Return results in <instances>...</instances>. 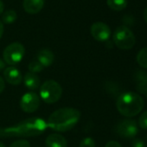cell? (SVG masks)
Listing matches in <instances>:
<instances>
[{
	"mask_svg": "<svg viewBox=\"0 0 147 147\" xmlns=\"http://www.w3.org/2000/svg\"><path fill=\"white\" fill-rule=\"evenodd\" d=\"M47 127V122L43 119L32 117L23 120L14 126L0 128V138L35 137L41 135Z\"/></svg>",
	"mask_w": 147,
	"mask_h": 147,
	"instance_id": "6da1fadb",
	"label": "cell"
},
{
	"mask_svg": "<svg viewBox=\"0 0 147 147\" xmlns=\"http://www.w3.org/2000/svg\"><path fill=\"white\" fill-rule=\"evenodd\" d=\"M81 119V112L72 108H63L53 112L47 126L56 132H68L73 129Z\"/></svg>",
	"mask_w": 147,
	"mask_h": 147,
	"instance_id": "7a4b0ae2",
	"label": "cell"
},
{
	"mask_svg": "<svg viewBox=\"0 0 147 147\" xmlns=\"http://www.w3.org/2000/svg\"><path fill=\"white\" fill-rule=\"evenodd\" d=\"M144 100L137 93L128 91L121 94L116 102V107L120 115L126 117H133L144 109Z\"/></svg>",
	"mask_w": 147,
	"mask_h": 147,
	"instance_id": "3957f363",
	"label": "cell"
},
{
	"mask_svg": "<svg viewBox=\"0 0 147 147\" xmlns=\"http://www.w3.org/2000/svg\"><path fill=\"white\" fill-rule=\"evenodd\" d=\"M62 95V86L55 80H47L40 86V97L46 103H55Z\"/></svg>",
	"mask_w": 147,
	"mask_h": 147,
	"instance_id": "277c9868",
	"label": "cell"
},
{
	"mask_svg": "<svg viewBox=\"0 0 147 147\" xmlns=\"http://www.w3.org/2000/svg\"><path fill=\"white\" fill-rule=\"evenodd\" d=\"M114 44L123 50H128L133 47L136 42V38L133 31L126 27L120 26L118 27L113 35Z\"/></svg>",
	"mask_w": 147,
	"mask_h": 147,
	"instance_id": "5b68a950",
	"label": "cell"
},
{
	"mask_svg": "<svg viewBox=\"0 0 147 147\" xmlns=\"http://www.w3.org/2000/svg\"><path fill=\"white\" fill-rule=\"evenodd\" d=\"M25 53L23 45L19 42H13L7 46L3 53V58L6 64L13 66L22 61Z\"/></svg>",
	"mask_w": 147,
	"mask_h": 147,
	"instance_id": "8992f818",
	"label": "cell"
},
{
	"mask_svg": "<svg viewBox=\"0 0 147 147\" xmlns=\"http://www.w3.org/2000/svg\"><path fill=\"white\" fill-rule=\"evenodd\" d=\"M117 134L123 138H133L139 132L138 123L131 119H126L120 121L116 127Z\"/></svg>",
	"mask_w": 147,
	"mask_h": 147,
	"instance_id": "52a82bcc",
	"label": "cell"
},
{
	"mask_svg": "<svg viewBox=\"0 0 147 147\" xmlns=\"http://www.w3.org/2000/svg\"><path fill=\"white\" fill-rule=\"evenodd\" d=\"M40 106V96L33 92L25 93L20 100V107L25 113H33L38 109Z\"/></svg>",
	"mask_w": 147,
	"mask_h": 147,
	"instance_id": "ba28073f",
	"label": "cell"
},
{
	"mask_svg": "<svg viewBox=\"0 0 147 147\" xmlns=\"http://www.w3.org/2000/svg\"><path fill=\"white\" fill-rule=\"evenodd\" d=\"M90 32L94 39L101 42L108 40L111 36L110 28L108 27V25L101 22H94L91 26Z\"/></svg>",
	"mask_w": 147,
	"mask_h": 147,
	"instance_id": "9c48e42d",
	"label": "cell"
},
{
	"mask_svg": "<svg viewBox=\"0 0 147 147\" xmlns=\"http://www.w3.org/2000/svg\"><path fill=\"white\" fill-rule=\"evenodd\" d=\"M3 78L5 81L11 85H18L23 81V76L20 71L15 66H9L3 71Z\"/></svg>",
	"mask_w": 147,
	"mask_h": 147,
	"instance_id": "30bf717a",
	"label": "cell"
},
{
	"mask_svg": "<svg viewBox=\"0 0 147 147\" xmlns=\"http://www.w3.org/2000/svg\"><path fill=\"white\" fill-rule=\"evenodd\" d=\"M24 10L29 14H36L42 10L44 5V0H23Z\"/></svg>",
	"mask_w": 147,
	"mask_h": 147,
	"instance_id": "8fae6325",
	"label": "cell"
},
{
	"mask_svg": "<svg viewBox=\"0 0 147 147\" xmlns=\"http://www.w3.org/2000/svg\"><path fill=\"white\" fill-rule=\"evenodd\" d=\"M36 60L38 62H40L43 67H48L50 66L54 60H55V55L52 53V51H50L49 49H42L38 52L37 55H36Z\"/></svg>",
	"mask_w": 147,
	"mask_h": 147,
	"instance_id": "7c38bea8",
	"label": "cell"
},
{
	"mask_svg": "<svg viewBox=\"0 0 147 147\" xmlns=\"http://www.w3.org/2000/svg\"><path fill=\"white\" fill-rule=\"evenodd\" d=\"M45 145L46 147H67L68 142L62 135L58 134H52L47 137Z\"/></svg>",
	"mask_w": 147,
	"mask_h": 147,
	"instance_id": "4fadbf2b",
	"label": "cell"
},
{
	"mask_svg": "<svg viewBox=\"0 0 147 147\" xmlns=\"http://www.w3.org/2000/svg\"><path fill=\"white\" fill-rule=\"evenodd\" d=\"M24 85L31 90H36L40 87V78L36 74V73H32V72H27L24 77L23 78Z\"/></svg>",
	"mask_w": 147,
	"mask_h": 147,
	"instance_id": "5bb4252c",
	"label": "cell"
},
{
	"mask_svg": "<svg viewBox=\"0 0 147 147\" xmlns=\"http://www.w3.org/2000/svg\"><path fill=\"white\" fill-rule=\"evenodd\" d=\"M108 7L114 11H121L127 6V0H107Z\"/></svg>",
	"mask_w": 147,
	"mask_h": 147,
	"instance_id": "9a60e30c",
	"label": "cell"
},
{
	"mask_svg": "<svg viewBox=\"0 0 147 147\" xmlns=\"http://www.w3.org/2000/svg\"><path fill=\"white\" fill-rule=\"evenodd\" d=\"M139 72L137 74V80L139 82L138 90L142 93L147 92V73L139 71Z\"/></svg>",
	"mask_w": 147,
	"mask_h": 147,
	"instance_id": "2e32d148",
	"label": "cell"
},
{
	"mask_svg": "<svg viewBox=\"0 0 147 147\" xmlns=\"http://www.w3.org/2000/svg\"><path fill=\"white\" fill-rule=\"evenodd\" d=\"M17 18L16 12L13 9H8L5 12L3 13L2 16V22H4L6 24H10L16 22Z\"/></svg>",
	"mask_w": 147,
	"mask_h": 147,
	"instance_id": "e0dca14e",
	"label": "cell"
},
{
	"mask_svg": "<svg viewBox=\"0 0 147 147\" xmlns=\"http://www.w3.org/2000/svg\"><path fill=\"white\" fill-rule=\"evenodd\" d=\"M137 62L139 65L147 69V47L142 48L137 55Z\"/></svg>",
	"mask_w": 147,
	"mask_h": 147,
	"instance_id": "ac0fdd59",
	"label": "cell"
},
{
	"mask_svg": "<svg viewBox=\"0 0 147 147\" xmlns=\"http://www.w3.org/2000/svg\"><path fill=\"white\" fill-rule=\"evenodd\" d=\"M28 68H29V72H32V73H39V72H41L42 70H43V66H42V65L40 63V62H38L37 60H33V61H31L29 64V65H28Z\"/></svg>",
	"mask_w": 147,
	"mask_h": 147,
	"instance_id": "d6986e66",
	"label": "cell"
},
{
	"mask_svg": "<svg viewBox=\"0 0 147 147\" xmlns=\"http://www.w3.org/2000/svg\"><path fill=\"white\" fill-rule=\"evenodd\" d=\"M80 147H95V141L93 138L87 137L81 140Z\"/></svg>",
	"mask_w": 147,
	"mask_h": 147,
	"instance_id": "ffe728a7",
	"label": "cell"
},
{
	"mask_svg": "<svg viewBox=\"0 0 147 147\" xmlns=\"http://www.w3.org/2000/svg\"><path fill=\"white\" fill-rule=\"evenodd\" d=\"M139 126L143 129H147V111L144 112L140 115L139 119Z\"/></svg>",
	"mask_w": 147,
	"mask_h": 147,
	"instance_id": "44dd1931",
	"label": "cell"
},
{
	"mask_svg": "<svg viewBox=\"0 0 147 147\" xmlns=\"http://www.w3.org/2000/svg\"><path fill=\"white\" fill-rule=\"evenodd\" d=\"M9 147H30V144L29 143V141L22 140L13 142Z\"/></svg>",
	"mask_w": 147,
	"mask_h": 147,
	"instance_id": "7402d4cb",
	"label": "cell"
},
{
	"mask_svg": "<svg viewBox=\"0 0 147 147\" xmlns=\"http://www.w3.org/2000/svg\"><path fill=\"white\" fill-rule=\"evenodd\" d=\"M133 147H146V143L140 139H136L133 141Z\"/></svg>",
	"mask_w": 147,
	"mask_h": 147,
	"instance_id": "603a6c76",
	"label": "cell"
},
{
	"mask_svg": "<svg viewBox=\"0 0 147 147\" xmlns=\"http://www.w3.org/2000/svg\"><path fill=\"white\" fill-rule=\"evenodd\" d=\"M105 147H122L121 145L117 141H109L107 143Z\"/></svg>",
	"mask_w": 147,
	"mask_h": 147,
	"instance_id": "cb8c5ba5",
	"label": "cell"
},
{
	"mask_svg": "<svg viewBox=\"0 0 147 147\" xmlns=\"http://www.w3.org/2000/svg\"><path fill=\"white\" fill-rule=\"evenodd\" d=\"M4 88H5V83H4V80H3V78L0 76V94L4 90Z\"/></svg>",
	"mask_w": 147,
	"mask_h": 147,
	"instance_id": "d4e9b609",
	"label": "cell"
},
{
	"mask_svg": "<svg viewBox=\"0 0 147 147\" xmlns=\"http://www.w3.org/2000/svg\"><path fill=\"white\" fill-rule=\"evenodd\" d=\"M5 66H6V63L4 62L3 59H0V71H3L5 69Z\"/></svg>",
	"mask_w": 147,
	"mask_h": 147,
	"instance_id": "484cf974",
	"label": "cell"
},
{
	"mask_svg": "<svg viewBox=\"0 0 147 147\" xmlns=\"http://www.w3.org/2000/svg\"><path fill=\"white\" fill-rule=\"evenodd\" d=\"M3 34V24L2 22V21H0V39L2 38Z\"/></svg>",
	"mask_w": 147,
	"mask_h": 147,
	"instance_id": "4316f807",
	"label": "cell"
},
{
	"mask_svg": "<svg viewBox=\"0 0 147 147\" xmlns=\"http://www.w3.org/2000/svg\"><path fill=\"white\" fill-rule=\"evenodd\" d=\"M3 9H4V4H3V1L0 0V15L3 13Z\"/></svg>",
	"mask_w": 147,
	"mask_h": 147,
	"instance_id": "83f0119b",
	"label": "cell"
},
{
	"mask_svg": "<svg viewBox=\"0 0 147 147\" xmlns=\"http://www.w3.org/2000/svg\"><path fill=\"white\" fill-rule=\"evenodd\" d=\"M143 16H144V19H145V21L147 22V7L145 9V10H144V13H143Z\"/></svg>",
	"mask_w": 147,
	"mask_h": 147,
	"instance_id": "f1b7e54d",
	"label": "cell"
},
{
	"mask_svg": "<svg viewBox=\"0 0 147 147\" xmlns=\"http://www.w3.org/2000/svg\"><path fill=\"white\" fill-rule=\"evenodd\" d=\"M0 147H6L4 145H3V143H2V142H0Z\"/></svg>",
	"mask_w": 147,
	"mask_h": 147,
	"instance_id": "f546056e",
	"label": "cell"
},
{
	"mask_svg": "<svg viewBox=\"0 0 147 147\" xmlns=\"http://www.w3.org/2000/svg\"><path fill=\"white\" fill-rule=\"evenodd\" d=\"M40 147H41V146H40Z\"/></svg>",
	"mask_w": 147,
	"mask_h": 147,
	"instance_id": "4dcf8cb0",
	"label": "cell"
}]
</instances>
